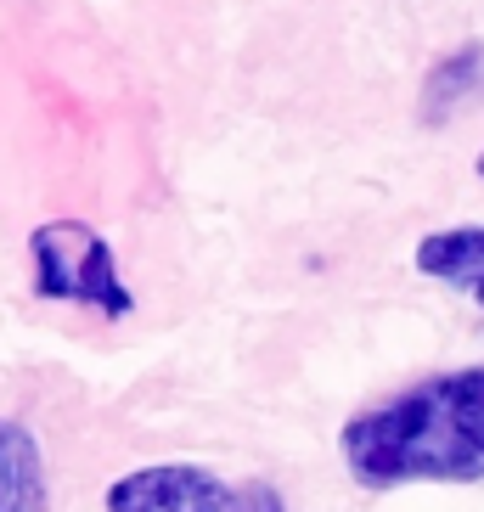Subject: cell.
<instances>
[{"label":"cell","mask_w":484,"mask_h":512,"mask_svg":"<svg viewBox=\"0 0 484 512\" xmlns=\"http://www.w3.org/2000/svg\"><path fill=\"white\" fill-rule=\"evenodd\" d=\"M349 479L366 490L484 479V366L439 372L361 411L338 434Z\"/></svg>","instance_id":"6da1fadb"},{"label":"cell","mask_w":484,"mask_h":512,"mask_svg":"<svg viewBox=\"0 0 484 512\" xmlns=\"http://www.w3.org/2000/svg\"><path fill=\"white\" fill-rule=\"evenodd\" d=\"M29 259H34V293L40 299L85 304V310H96L107 321L136 310L107 237L91 231L85 220H51V226H40L29 237Z\"/></svg>","instance_id":"7a4b0ae2"},{"label":"cell","mask_w":484,"mask_h":512,"mask_svg":"<svg viewBox=\"0 0 484 512\" xmlns=\"http://www.w3.org/2000/svg\"><path fill=\"white\" fill-rule=\"evenodd\" d=\"M107 512H288L265 479H220L197 462H152L107 484Z\"/></svg>","instance_id":"3957f363"},{"label":"cell","mask_w":484,"mask_h":512,"mask_svg":"<svg viewBox=\"0 0 484 512\" xmlns=\"http://www.w3.org/2000/svg\"><path fill=\"white\" fill-rule=\"evenodd\" d=\"M411 265L428 276V282H445L456 293H468L484 310V226H451V231H428L417 242Z\"/></svg>","instance_id":"277c9868"},{"label":"cell","mask_w":484,"mask_h":512,"mask_svg":"<svg viewBox=\"0 0 484 512\" xmlns=\"http://www.w3.org/2000/svg\"><path fill=\"white\" fill-rule=\"evenodd\" d=\"M0 512H46V456L17 417H0Z\"/></svg>","instance_id":"5b68a950"},{"label":"cell","mask_w":484,"mask_h":512,"mask_svg":"<svg viewBox=\"0 0 484 512\" xmlns=\"http://www.w3.org/2000/svg\"><path fill=\"white\" fill-rule=\"evenodd\" d=\"M479 175H484V152H479Z\"/></svg>","instance_id":"8992f818"}]
</instances>
